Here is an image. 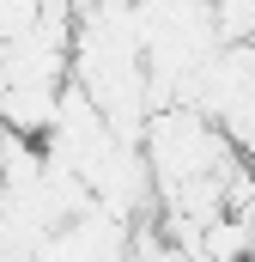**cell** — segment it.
Instances as JSON below:
<instances>
[{"instance_id":"6da1fadb","label":"cell","mask_w":255,"mask_h":262,"mask_svg":"<svg viewBox=\"0 0 255 262\" xmlns=\"http://www.w3.org/2000/svg\"><path fill=\"white\" fill-rule=\"evenodd\" d=\"M249 250H255V232L237 213H219L200 226V262H249Z\"/></svg>"},{"instance_id":"7a4b0ae2","label":"cell","mask_w":255,"mask_h":262,"mask_svg":"<svg viewBox=\"0 0 255 262\" xmlns=\"http://www.w3.org/2000/svg\"><path fill=\"white\" fill-rule=\"evenodd\" d=\"M37 12H43V0H0V43H18V37H31Z\"/></svg>"}]
</instances>
